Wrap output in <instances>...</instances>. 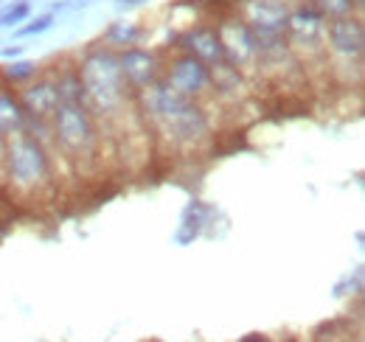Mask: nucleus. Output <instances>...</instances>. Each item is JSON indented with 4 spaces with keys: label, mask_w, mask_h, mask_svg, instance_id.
Here are the masks:
<instances>
[{
    "label": "nucleus",
    "mask_w": 365,
    "mask_h": 342,
    "mask_svg": "<svg viewBox=\"0 0 365 342\" xmlns=\"http://www.w3.org/2000/svg\"><path fill=\"white\" fill-rule=\"evenodd\" d=\"M135 113L146 118V127L155 129L158 138L169 140L178 149H194L200 143H208L214 135L205 101L185 98L180 93H175L163 79L138 93Z\"/></svg>",
    "instance_id": "1"
},
{
    "label": "nucleus",
    "mask_w": 365,
    "mask_h": 342,
    "mask_svg": "<svg viewBox=\"0 0 365 342\" xmlns=\"http://www.w3.org/2000/svg\"><path fill=\"white\" fill-rule=\"evenodd\" d=\"M76 71L85 87V104L98 127L115 124L127 113H135V93L121 76L118 51L107 48L104 43L91 45L76 62Z\"/></svg>",
    "instance_id": "2"
},
{
    "label": "nucleus",
    "mask_w": 365,
    "mask_h": 342,
    "mask_svg": "<svg viewBox=\"0 0 365 342\" xmlns=\"http://www.w3.org/2000/svg\"><path fill=\"white\" fill-rule=\"evenodd\" d=\"M53 155L43 140L29 132H14L6 138L3 180L20 200H37L53 185Z\"/></svg>",
    "instance_id": "3"
},
{
    "label": "nucleus",
    "mask_w": 365,
    "mask_h": 342,
    "mask_svg": "<svg viewBox=\"0 0 365 342\" xmlns=\"http://www.w3.org/2000/svg\"><path fill=\"white\" fill-rule=\"evenodd\" d=\"M53 149L68 163H96L101 149V127L85 101H59L51 115Z\"/></svg>",
    "instance_id": "4"
},
{
    "label": "nucleus",
    "mask_w": 365,
    "mask_h": 342,
    "mask_svg": "<svg viewBox=\"0 0 365 342\" xmlns=\"http://www.w3.org/2000/svg\"><path fill=\"white\" fill-rule=\"evenodd\" d=\"M284 37L289 43V51L295 53L298 65H309V62L329 65V59H326V17L312 3L289 6L287 23H284Z\"/></svg>",
    "instance_id": "5"
},
{
    "label": "nucleus",
    "mask_w": 365,
    "mask_h": 342,
    "mask_svg": "<svg viewBox=\"0 0 365 342\" xmlns=\"http://www.w3.org/2000/svg\"><path fill=\"white\" fill-rule=\"evenodd\" d=\"M160 79L175 93H180L185 98H194V101H205L211 95V68L205 62H200L194 53L180 51V48L175 56L163 59V76Z\"/></svg>",
    "instance_id": "6"
},
{
    "label": "nucleus",
    "mask_w": 365,
    "mask_h": 342,
    "mask_svg": "<svg viewBox=\"0 0 365 342\" xmlns=\"http://www.w3.org/2000/svg\"><path fill=\"white\" fill-rule=\"evenodd\" d=\"M363 53H365V26L360 14L326 20V59L360 68L363 65Z\"/></svg>",
    "instance_id": "7"
},
{
    "label": "nucleus",
    "mask_w": 365,
    "mask_h": 342,
    "mask_svg": "<svg viewBox=\"0 0 365 342\" xmlns=\"http://www.w3.org/2000/svg\"><path fill=\"white\" fill-rule=\"evenodd\" d=\"M217 34H220V43L225 48V59L230 65H236L245 76L247 73H259V51H256V37H253V28L236 14H222L217 23Z\"/></svg>",
    "instance_id": "8"
},
{
    "label": "nucleus",
    "mask_w": 365,
    "mask_h": 342,
    "mask_svg": "<svg viewBox=\"0 0 365 342\" xmlns=\"http://www.w3.org/2000/svg\"><path fill=\"white\" fill-rule=\"evenodd\" d=\"M118 65H121L124 82L130 85V90L135 95L163 76V53L155 51V48H143V45L121 48L118 51Z\"/></svg>",
    "instance_id": "9"
},
{
    "label": "nucleus",
    "mask_w": 365,
    "mask_h": 342,
    "mask_svg": "<svg viewBox=\"0 0 365 342\" xmlns=\"http://www.w3.org/2000/svg\"><path fill=\"white\" fill-rule=\"evenodd\" d=\"M178 48L194 53L200 62L205 65H217L225 59V48L220 43V34H217V26L211 23H194L178 37Z\"/></svg>",
    "instance_id": "10"
},
{
    "label": "nucleus",
    "mask_w": 365,
    "mask_h": 342,
    "mask_svg": "<svg viewBox=\"0 0 365 342\" xmlns=\"http://www.w3.org/2000/svg\"><path fill=\"white\" fill-rule=\"evenodd\" d=\"M17 95H20L23 110L29 115H34V118H51L56 104H59V93H56V85H53L51 73H40L37 79H31L29 85L20 87Z\"/></svg>",
    "instance_id": "11"
},
{
    "label": "nucleus",
    "mask_w": 365,
    "mask_h": 342,
    "mask_svg": "<svg viewBox=\"0 0 365 342\" xmlns=\"http://www.w3.org/2000/svg\"><path fill=\"white\" fill-rule=\"evenodd\" d=\"M287 0H239L236 14L247 26H267V28H284L287 23Z\"/></svg>",
    "instance_id": "12"
},
{
    "label": "nucleus",
    "mask_w": 365,
    "mask_h": 342,
    "mask_svg": "<svg viewBox=\"0 0 365 342\" xmlns=\"http://www.w3.org/2000/svg\"><path fill=\"white\" fill-rule=\"evenodd\" d=\"M211 68V95H220V98H239V93L245 90V73L230 65L228 59L217 62V65H208Z\"/></svg>",
    "instance_id": "13"
},
{
    "label": "nucleus",
    "mask_w": 365,
    "mask_h": 342,
    "mask_svg": "<svg viewBox=\"0 0 365 342\" xmlns=\"http://www.w3.org/2000/svg\"><path fill=\"white\" fill-rule=\"evenodd\" d=\"M26 121H29V113L23 110L17 90L0 82V129L6 135L26 132Z\"/></svg>",
    "instance_id": "14"
},
{
    "label": "nucleus",
    "mask_w": 365,
    "mask_h": 342,
    "mask_svg": "<svg viewBox=\"0 0 365 342\" xmlns=\"http://www.w3.org/2000/svg\"><path fill=\"white\" fill-rule=\"evenodd\" d=\"M146 28L140 23H133V20H115L104 28L101 34V43L113 51H121V48H130V45H138L143 40Z\"/></svg>",
    "instance_id": "15"
},
{
    "label": "nucleus",
    "mask_w": 365,
    "mask_h": 342,
    "mask_svg": "<svg viewBox=\"0 0 365 342\" xmlns=\"http://www.w3.org/2000/svg\"><path fill=\"white\" fill-rule=\"evenodd\" d=\"M51 76H53V85L59 93V101H85V87H82L76 65H65Z\"/></svg>",
    "instance_id": "16"
},
{
    "label": "nucleus",
    "mask_w": 365,
    "mask_h": 342,
    "mask_svg": "<svg viewBox=\"0 0 365 342\" xmlns=\"http://www.w3.org/2000/svg\"><path fill=\"white\" fill-rule=\"evenodd\" d=\"M37 76H40V65L31 62V59H14L11 65L0 68V82L9 87H14V90H20L23 85H29V82L37 79Z\"/></svg>",
    "instance_id": "17"
},
{
    "label": "nucleus",
    "mask_w": 365,
    "mask_h": 342,
    "mask_svg": "<svg viewBox=\"0 0 365 342\" xmlns=\"http://www.w3.org/2000/svg\"><path fill=\"white\" fill-rule=\"evenodd\" d=\"M31 17V3L29 0H9L0 6V28H11L20 26Z\"/></svg>",
    "instance_id": "18"
},
{
    "label": "nucleus",
    "mask_w": 365,
    "mask_h": 342,
    "mask_svg": "<svg viewBox=\"0 0 365 342\" xmlns=\"http://www.w3.org/2000/svg\"><path fill=\"white\" fill-rule=\"evenodd\" d=\"M326 20H334V17H349V14H360L357 9V0H309ZM363 17V14H360Z\"/></svg>",
    "instance_id": "19"
},
{
    "label": "nucleus",
    "mask_w": 365,
    "mask_h": 342,
    "mask_svg": "<svg viewBox=\"0 0 365 342\" xmlns=\"http://www.w3.org/2000/svg\"><path fill=\"white\" fill-rule=\"evenodd\" d=\"M51 26H53V11H48V14H40V17L29 20L26 26H20V28L14 31V37H17V40H26V37H40V34H46Z\"/></svg>",
    "instance_id": "20"
},
{
    "label": "nucleus",
    "mask_w": 365,
    "mask_h": 342,
    "mask_svg": "<svg viewBox=\"0 0 365 342\" xmlns=\"http://www.w3.org/2000/svg\"><path fill=\"white\" fill-rule=\"evenodd\" d=\"M26 51V45H14V48H3V59H17Z\"/></svg>",
    "instance_id": "21"
},
{
    "label": "nucleus",
    "mask_w": 365,
    "mask_h": 342,
    "mask_svg": "<svg viewBox=\"0 0 365 342\" xmlns=\"http://www.w3.org/2000/svg\"><path fill=\"white\" fill-rule=\"evenodd\" d=\"M6 138H9V135H6L3 129H0V177H3V155H6Z\"/></svg>",
    "instance_id": "22"
},
{
    "label": "nucleus",
    "mask_w": 365,
    "mask_h": 342,
    "mask_svg": "<svg viewBox=\"0 0 365 342\" xmlns=\"http://www.w3.org/2000/svg\"><path fill=\"white\" fill-rule=\"evenodd\" d=\"M138 3H143V0H118V6H138Z\"/></svg>",
    "instance_id": "23"
}]
</instances>
